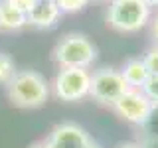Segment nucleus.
Returning a JSON list of instances; mask_svg holds the SVG:
<instances>
[{"label": "nucleus", "mask_w": 158, "mask_h": 148, "mask_svg": "<svg viewBox=\"0 0 158 148\" xmlns=\"http://www.w3.org/2000/svg\"><path fill=\"white\" fill-rule=\"evenodd\" d=\"M8 101L18 109H40L48 103L49 83L36 69H20L6 83Z\"/></svg>", "instance_id": "obj_1"}, {"label": "nucleus", "mask_w": 158, "mask_h": 148, "mask_svg": "<svg viewBox=\"0 0 158 148\" xmlns=\"http://www.w3.org/2000/svg\"><path fill=\"white\" fill-rule=\"evenodd\" d=\"M52 57L57 63L59 69L61 67L89 69L97 59V46L87 36L71 32V34H65L56 43V47L52 51Z\"/></svg>", "instance_id": "obj_2"}, {"label": "nucleus", "mask_w": 158, "mask_h": 148, "mask_svg": "<svg viewBox=\"0 0 158 148\" xmlns=\"http://www.w3.org/2000/svg\"><path fill=\"white\" fill-rule=\"evenodd\" d=\"M152 8L142 0H111L107 8V24L115 32L136 34L150 22Z\"/></svg>", "instance_id": "obj_3"}, {"label": "nucleus", "mask_w": 158, "mask_h": 148, "mask_svg": "<svg viewBox=\"0 0 158 148\" xmlns=\"http://www.w3.org/2000/svg\"><path fill=\"white\" fill-rule=\"evenodd\" d=\"M91 71L83 67H61L56 73L49 91L52 95L65 103H77L89 97Z\"/></svg>", "instance_id": "obj_4"}, {"label": "nucleus", "mask_w": 158, "mask_h": 148, "mask_svg": "<svg viewBox=\"0 0 158 148\" xmlns=\"http://www.w3.org/2000/svg\"><path fill=\"white\" fill-rule=\"evenodd\" d=\"M113 111L117 113L123 121L131 122L136 126H144L152 121L154 113L158 109L154 107V103L146 97V93L142 89H132L128 87L121 97L113 103Z\"/></svg>", "instance_id": "obj_5"}, {"label": "nucleus", "mask_w": 158, "mask_h": 148, "mask_svg": "<svg viewBox=\"0 0 158 148\" xmlns=\"http://www.w3.org/2000/svg\"><path fill=\"white\" fill-rule=\"evenodd\" d=\"M128 89L121 69L115 67H101L91 73V85H89V97L99 105L113 107V103Z\"/></svg>", "instance_id": "obj_6"}, {"label": "nucleus", "mask_w": 158, "mask_h": 148, "mask_svg": "<svg viewBox=\"0 0 158 148\" xmlns=\"http://www.w3.org/2000/svg\"><path fill=\"white\" fill-rule=\"evenodd\" d=\"M46 140L52 148H89L91 146V136L83 126L75 122H59L52 128Z\"/></svg>", "instance_id": "obj_7"}, {"label": "nucleus", "mask_w": 158, "mask_h": 148, "mask_svg": "<svg viewBox=\"0 0 158 148\" xmlns=\"http://www.w3.org/2000/svg\"><path fill=\"white\" fill-rule=\"evenodd\" d=\"M61 10L56 2H46V0H38L32 8L26 12V24L36 30H49L56 28L61 20Z\"/></svg>", "instance_id": "obj_8"}, {"label": "nucleus", "mask_w": 158, "mask_h": 148, "mask_svg": "<svg viewBox=\"0 0 158 148\" xmlns=\"http://www.w3.org/2000/svg\"><path fill=\"white\" fill-rule=\"evenodd\" d=\"M26 26V12L8 0H0V32H18Z\"/></svg>", "instance_id": "obj_9"}, {"label": "nucleus", "mask_w": 158, "mask_h": 148, "mask_svg": "<svg viewBox=\"0 0 158 148\" xmlns=\"http://www.w3.org/2000/svg\"><path fill=\"white\" fill-rule=\"evenodd\" d=\"M123 77H125L127 85L132 87V89H142V85L148 81V69L142 61V57H132V59H127L125 65L121 69Z\"/></svg>", "instance_id": "obj_10"}, {"label": "nucleus", "mask_w": 158, "mask_h": 148, "mask_svg": "<svg viewBox=\"0 0 158 148\" xmlns=\"http://www.w3.org/2000/svg\"><path fill=\"white\" fill-rule=\"evenodd\" d=\"M16 63H14V59L10 53L6 51H0V85L6 87V83L12 79V75L16 73Z\"/></svg>", "instance_id": "obj_11"}, {"label": "nucleus", "mask_w": 158, "mask_h": 148, "mask_svg": "<svg viewBox=\"0 0 158 148\" xmlns=\"http://www.w3.org/2000/svg\"><path fill=\"white\" fill-rule=\"evenodd\" d=\"M91 0H57V6L61 10V14H77L81 10H85L89 6Z\"/></svg>", "instance_id": "obj_12"}, {"label": "nucleus", "mask_w": 158, "mask_h": 148, "mask_svg": "<svg viewBox=\"0 0 158 148\" xmlns=\"http://www.w3.org/2000/svg\"><path fill=\"white\" fill-rule=\"evenodd\" d=\"M142 61H144V65L148 69V75L158 77V46L148 49V51L144 53V57H142Z\"/></svg>", "instance_id": "obj_13"}, {"label": "nucleus", "mask_w": 158, "mask_h": 148, "mask_svg": "<svg viewBox=\"0 0 158 148\" xmlns=\"http://www.w3.org/2000/svg\"><path fill=\"white\" fill-rule=\"evenodd\" d=\"M142 91L146 93V97L154 103V107L158 109V77H148V81L142 85Z\"/></svg>", "instance_id": "obj_14"}, {"label": "nucleus", "mask_w": 158, "mask_h": 148, "mask_svg": "<svg viewBox=\"0 0 158 148\" xmlns=\"http://www.w3.org/2000/svg\"><path fill=\"white\" fill-rule=\"evenodd\" d=\"M10 4H14L16 8H20V10H24V12H28L30 8L34 6V4L38 2V0H8Z\"/></svg>", "instance_id": "obj_15"}, {"label": "nucleus", "mask_w": 158, "mask_h": 148, "mask_svg": "<svg viewBox=\"0 0 158 148\" xmlns=\"http://www.w3.org/2000/svg\"><path fill=\"white\" fill-rule=\"evenodd\" d=\"M152 39H154V46H158V14H156V18L152 20Z\"/></svg>", "instance_id": "obj_16"}, {"label": "nucleus", "mask_w": 158, "mask_h": 148, "mask_svg": "<svg viewBox=\"0 0 158 148\" xmlns=\"http://www.w3.org/2000/svg\"><path fill=\"white\" fill-rule=\"evenodd\" d=\"M28 148H52V146H49V142L44 138V140H36L34 144H30Z\"/></svg>", "instance_id": "obj_17"}, {"label": "nucleus", "mask_w": 158, "mask_h": 148, "mask_svg": "<svg viewBox=\"0 0 158 148\" xmlns=\"http://www.w3.org/2000/svg\"><path fill=\"white\" fill-rule=\"evenodd\" d=\"M117 148H144L142 144H136V142H125V144H118Z\"/></svg>", "instance_id": "obj_18"}, {"label": "nucleus", "mask_w": 158, "mask_h": 148, "mask_svg": "<svg viewBox=\"0 0 158 148\" xmlns=\"http://www.w3.org/2000/svg\"><path fill=\"white\" fill-rule=\"evenodd\" d=\"M148 8H158V0H142Z\"/></svg>", "instance_id": "obj_19"}, {"label": "nucleus", "mask_w": 158, "mask_h": 148, "mask_svg": "<svg viewBox=\"0 0 158 148\" xmlns=\"http://www.w3.org/2000/svg\"><path fill=\"white\" fill-rule=\"evenodd\" d=\"M89 148H101V146H99V144H95V142H91V146H89Z\"/></svg>", "instance_id": "obj_20"}, {"label": "nucleus", "mask_w": 158, "mask_h": 148, "mask_svg": "<svg viewBox=\"0 0 158 148\" xmlns=\"http://www.w3.org/2000/svg\"><path fill=\"white\" fill-rule=\"evenodd\" d=\"M46 2H57V0H46Z\"/></svg>", "instance_id": "obj_21"}, {"label": "nucleus", "mask_w": 158, "mask_h": 148, "mask_svg": "<svg viewBox=\"0 0 158 148\" xmlns=\"http://www.w3.org/2000/svg\"><path fill=\"white\" fill-rule=\"evenodd\" d=\"M97 2H105V0H97Z\"/></svg>", "instance_id": "obj_22"}]
</instances>
